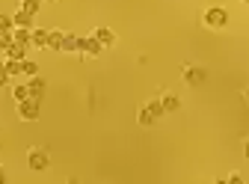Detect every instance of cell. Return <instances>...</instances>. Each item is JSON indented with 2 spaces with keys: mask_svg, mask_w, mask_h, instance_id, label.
Instances as JSON below:
<instances>
[{
  "mask_svg": "<svg viewBox=\"0 0 249 184\" xmlns=\"http://www.w3.org/2000/svg\"><path fill=\"white\" fill-rule=\"evenodd\" d=\"M18 3H21V9H24V12L36 15V12H39V6H42V0H18Z\"/></svg>",
  "mask_w": 249,
  "mask_h": 184,
  "instance_id": "cell-17",
  "label": "cell"
},
{
  "mask_svg": "<svg viewBox=\"0 0 249 184\" xmlns=\"http://www.w3.org/2000/svg\"><path fill=\"white\" fill-rule=\"evenodd\" d=\"M48 33H51V30H36V27H33V39H30V45L48 48Z\"/></svg>",
  "mask_w": 249,
  "mask_h": 184,
  "instance_id": "cell-14",
  "label": "cell"
},
{
  "mask_svg": "<svg viewBox=\"0 0 249 184\" xmlns=\"http://www.w3.org/2000/svg\"><path fill=\"white\" fill-rule=\"evenodd\" d=\"M24 59H9L6 56V72H9V77H18V74H24Z\"/></svg>",
  "mask_w": 249,
  "mask_h": 184,
  "instance_id": "cell-15",
  "label": "cell"
},
{
  "mask_svg": "<svg viewBox=\"0 0 249 184\" xmlns=\"http://www.w3.org/2000/svg\"><path fill=\"white\" fill-rule=\"evenodd\" d=\"M12 98H15V101H24V98H30V89H27V83H18V86H12Z\"/></svg>",
  "mask_w": 249,
  "mask_h": 184,
  "instance_id": "cell-18",
  "label": "cell"
},
{
  "mask_svg": "<svg viewBox=\"0 0 249 184\" xmlns=\"http://www.w3.org/2000/svg\"><path fill=\"white\" fill-rule=\"evenodd\" d=\"M12 42H15V39H12V30H0V51H6Z\"/></svg>",
  "mask_w": 249,
  "mask_h": 184,
  "instance_id": "cell-19",
  "label": "cell"
},
{
  "mask_svg": "<svg viewBox=\"0 0 249 184\" xmlns=\"http://www.w3.org/2000/svg\"><path fill=\"white\" fill-rule=\"evenodd\" d=\"M48 164H51V158H48V151H45V148H30V155H27V166L33 169V172H45V169H48Z\"/></svg>",
  "mask_w": 249,
  "mask_h": 184,
  "instance_id": "cell-2",
  "label": "cell"
},
{
  "mask_svg": "<svg viewBox=\"0 0 249 184\" xmlns=\"http://www.w3.org/2000/svg\"><path fill=\"white\" fill-rule=\"evenodd\" d=\"M27 89H30V98H39L42 101V95H45V77H30V83H27Z\"/></svg>",
  "mask_w": 249,
  "mask_h": 184,
  "instance_id": "cell-6",
  "label": "cell"
},
{
  "mask_svg": "<svg viewBox=\"0 0 249 184\" xmlns=\"http://www.w3.org/2000/svg\"><path fill=\"white\" fill-rule=\"evenodd\" d=\"M243 98H246V101H249V89H246V92H243Z\"/></svg>",
  "mask_w": 249,
  "mask_h": 184,
  "instance_id": "cell-26",
  "label": "cell"
},
{
  "mask_svg": "<svg viewBox=\"0 0 249 184\" xmlns=\"http://www.w3.org/2000/svg\"><path fill=\"white\" fill-rule=\"evenodd\" d=\"M9 83V72H6V63H0V86Z\"/></svg>",
  "mask_w": 249,
  "mask_h": 184,
  "instance_id": "cell-23",
  "label": "cell"
},
{
  "mask_svg": "<svg viewBox=\"0 0 249 184\" xmlns=\"http://www.w3.org/2000/svg\"><path fill=\"white\" fill-rule=\"evenodd\" d=\"M62 39H66V33H62V30H51V33H48V48L62 51Z\"/></svg>",
  "mask_w": 249,
  "mask_h": 184,
  "instance_id": "cell-11",
  "label": "cell"
},
{
  "mask_svg": "<svg viewBox=\"0 0 249 184\" xmlns=\"http://www.w3.org/2000/svg\"><path fill=\"white\" fill-rule=\"evenodd\" d=\"M229 24V12L223 9V6H211V9H205V27H211V30H223Z\"/></svg>",
  "mask_w": 249,
  "mask_h": 184,
  "instance_id": "cell-1",
  "label": "cell"
},
{
  "mask_svg": "<svg viewBox=\"0 0 249 184\" xmlns=\"http://www.w3.org/2000/svg\"><path fill=\"white\" fill-rule=\"evenodd\" d=\"M160 104H163L166 113H175V110L181 107V98L175 95V92H163V95H160Z\"/></svg>",
  "mask_w": 249,
  "mask_h": 184,
  "instance_id": "cell-7",
  "label": "cell"
},
{
  "mask_svg": "<svg viewBox=\"0 0 249 184\" xmlns=\"http://www.w3.org/2000/svg\"><path fill=\"white\" fill-rule=\"evenodd\" d=\"M104 51V45L95 39V36H89V39H80V54H86V56H98Z\"/></svg>",
  "mask_w": 249,
  "mask_h": 184,
  "instance_id": "cell-5",
  "label": "cell"
},
{
  "mask_svg": "<svg viewBox=\"0 0 249 184\" xmlns=\"http://www.w3.org/2000/svg\"><path fill=\"white\" fill-rule=\"evenodd\" d=\"M243 3H249V0H243Z\"/></svg>",
  "mask_w": 249,
  "mask_h": 184,
  "instance_id": "cell-27",
  "label": "cell"
},
{
  "mask_svg": "<svg viewBox=\"0 0 249 184\" xmlns=\"http://www.w3.org/2000/svg\"><path fill=\"white\" fill-rule=\"evenodd\" d=\"M6 56H9V59H27V45L12 42V45L6 48Z\"/></svg>",
  "mask_w": 249,
  "mask_h": 184,
  "instance_id": "cell-12",
  "label": "cell"
},
{
  "mask_svg": "<svg viewBox=\"0 0 249 184\" xmlns=\"http://www.w3.org/2000/svg\"><path fill=\"white\" fill-rule=\"evenodd\" d=\"M6 181V172H3V166H0V184H3Z\"/></svg>",
  "mask_w": 249,
  "mask_h": 184,
  "instance_id": "cell-24",
  "label": "cell"
},
{
  "mask_svg": "<svg viewBox=\"0 0 249 184\" xmlns=\"http://www.w3.org/2000/svg\"><path fill=\"white\" fill-rule=\"evenodd\" d=\"M184 83H190V86H199V83H205V77H208V72L205 69H199V66H184Z\"/></svg>",
  "mask_w": 249,
  "mask_h": 184,
  "instance_id": "cell-4",
  "label": "cell"
},
{
  "mask_svg": "<svg viewBox=\"0 0 249 184\" xmlns=\"http://www.w3.org/2000/svg\"><path fill=\"white\" fill-rule=\"evenodd\" d=\"M12 27H15V21L9 15H0V30H12Z\"/></svg>",
  "mask_w": 249,
  "mask_h": 184,
  "instance_id": "cell-22",
  "label": "cell"
},
{
  "mask_svg": "<svg viewBox=\"0 0 249 184\" xmlns=\"http://www.w3.org/2000/svg\"><path fill=\"white\" fill-rule=\"evenodd\" d=\"M145 107H148V110H151V113H154V116H158V119H160V116H163V113H166V110H163V104H160V98H158V101H148V104H145Z\"/></svg>",
  "mask_w": 249,
  "mask_h": 184,
  "instance_id": "cell-21",
  "label": "cell"
},
{
  "mask_svg": "<svg viewBox=\"0 0 249 184\" xmlns=\"http://www.w3.org/2000/svg\"><path fill=\"white\" fill-rule=\"evenodd\" d=\"M39 98H24V101H18V116L24 119V122H36L39 119Z\"/></svg>",
  "mask_w": 249,
  "mask_h": 184,
  "instance_id": "cell-3",
  "label": "cell"
},
{
  "mask_svg": "<svg viewBox=\"0 0 249 184\" xmlns=\"http://www.w3.org/2000/svg\"><path fill=\"white\" fill-rule=\"evenodd\" d=\"M12 21H15V27H30V30H33V15L24 12V9H18V12L12 15Z\"/></svg>",
  "mask_w": 249,
  "mask_h": 184,
  "instance_id": "cell-13",
  "label": "cell"
},
{
  "mask_svg": "<svg viewBox=\"0 0 249 184\" xmlns=\"http://www.w3.org/2000/svg\"><path fill=\"white\" fill-rule=\"evenodd\" d=\"M21 66H24V74H27V77H33V74H39V66L33 63V59H24Z\"/></svg>",
  "mask_w": 249,
  "mask_h": 184,
  "instance_id": "cell-20",
  "label": "cell"
},
{
  "mask_svg": "<svg viewBox=\"0 0 249 184\" xmlns=\"http://www.w3.org/2000/svg\"><path fill=\"white\" fill-rule=\"evenodd\" d=\"M137 122H140L142 128H151L154 122H158V116H154V113H151L148 107H140V113H137Z\"/></svg>",
  "mask_w": 249,
  "mask_h": 184,
  "instance_id": "cell-10",
  "label": "cell"
},
{
  "mask_svg": "<svg viewBox=\"0 0 249 184\" xmlns=\"http://www.w3.org/2000/svg\"><path fill=\"white\" fill-rule=\"evenodd\" d=\"M243 155H246V158H249V140H246V146H243Z\"/></svg>",
  "mask_w": 249,
  "mask_h": 184,
  "instance_id": "cell-25",
  "label": "cell"
},
{
  "mask_svg": "<svg viewBox=\"0 0 249 184\" xmlns=\"http://www.w3.org/2000/svg\"><path fill=\"white\" fill-rule=\"evenodd\" d=\"M62 51H66V54L80 51V39H77V36H66V39H62Z\"/></svg>",
  "mask_w": 249,
  "mask_h": 184,
  "instance_id": "cell-16",
  "label": "cell"
},
{
  "mask_svg": "<svg viewBox=\"0 0 249 184\" xmlns=\"http://www.w3.org/2000/svg\"><path fill=\"white\" fill-rule=\"evenodd\" d=\"M92 36H95V39H98V42H101L104 48H107V45H116V33H113L110 27H98V30H95V33H92Z\"/></svg>",
  "mask_w": 249,
  "mask_h": 184,
  "instance_id": "cell-8",
  "label": "cell"
},
{
  "mask_svg": "<svg viewBox=\"0 0 249 184\" xmlns=\"http://www.w3.org/2000/svg\"><path fill=\"white\" fill-rule=\"evenodd\" d=\"M12 39H15L18 45H30V39H33V30H30V27H15V30H12Z\"/></svg>",
  "mask_w": 249,
  "mask_h": 184,
  "instance_id": "cell-9",
  "label": "cell"
}]
</instances>
